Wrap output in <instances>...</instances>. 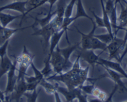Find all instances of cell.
I'll return each instance as SVG.
<instances>
[{
	"instance_id": "17",
	"label": "cell",
	"mask_w": 127,
	"mask_h": 102,
	"mask_svg": "<svg viewBox=\"0 0 127 102\" xmlns=\"http://www.w3.org/2000/svg\"><path fill=\"white\" fill-rule=\"evenodd\" d=\"M21 16L22 15L13 16L3 13V11L0 12V25L3 27H7L11 22L21 17Z\"/></svg>"
},
{
	"instance_id": "21",
	"label": "cell",
	"mask_w": 127,
	"mask_h": 102,
	"mask_svg": "<svg viewBox=\"0 0 127 102\" xmlns=\"http://www.w3.org/2000/svg\"><path fill=\"white\" fill-rule=\"evenodd\" d=\"M120 4L122 8L120 15L118 20H119V25H118V30L124 29L125 27H127V8H125L120 2Z\"/></svg>"
},
{
	"instance_id": "36",
	"label": "cell",
	"mask_w": 127,
	"mask_h": 102,
	"mask_svg": "<svg viewBox=\"0 0 127 102\" xmlns=\"http://www.w3.org/2000/svg\"><path fill=\"white\" fill-rule=\"evenodd\" d=\"M87 95L86 94H83L81 92L77 97L79 102H89L87 98Z\"/></svg>"
},
{
	"instance_id": "34",
	"label": "cell",
	"mask_w": 127,
	"mask_h": 102,
	"mask_svg": "<svg viewBox=\"0 0 127 102\" xmlns=\"http://www.w3.org/2000/svg\"><path fill=\"white\" fill-rule=\"evenodd\" d=\"M38 85H39V81H37L33 83H27V92H32L34 90L37 89Z\"/></svg>"
},
{
	"instance_id": "2",
	"label": "cell",
	"mask_w": 127,
	"mask_h": 102,
	"mask_svg": "<svg viewBox=\"0 0 127 102\" xmlns=\"http://www.w3.org/2000/svg\"><path fill=\"white\" fill-rule=\"evenodd\" d=\"M51 64L53 67V71H54L55 74H60L71 69L74 63L71 61L67 62L65 60L60 52L59 47L57 45L51 55Z\"/></svg>"
},
{
	"instance_id": "32",
	"label": "cell",
	"mask_w": 127,
	"mask_h": 102,
	"mask_svg": "<svg viewBox=\"0 0 127 102\" xmlns=\"http://www.w3.org/2000/svg\"><path fill=\"white\" fill-rule=\"evenodd\" d=\"M115 6V4L114 3V1H113V0H107L106 4L105 5V11L107 14H108V16L110 14L112 11L113 10Z\"/></svg>"
},
{
	"instance_id": "10",
	"label": "cell",
	"mask_w": 127,
	"mask_h": 102,
	"mask_svg": "<svg viewBox=\"0 0 127 102\" xmlns=\"http://www.w3.org/2000/svg\"><path fill=\"white\" fill-rule=\"evenodd\" d=\"M56 86L57 92L65 97L67 102H73L74 100L77 98L78 95L82 92L81 89L79 87L70 90L67 88H66L59 86L57 84H56Z\"/></svg>"
},
{
	"instance_id": "9",
	"label": "cell",
	"mask_w": 127,
	"mask_h": 102,
	"mask_svg": "<svg viewBox=\"0 0 127 102\" xmlns=\"http://www.w3.org/2000/svg\"><path fill=\"white\" fill-rule=\"evenodd\" d=\"M102 66L107 71V72H108L110 77L113 79V81H114L115 84H117L118 85V90L119 91L120 93H125V92H127V88L125 85L123 81H122V78H123L124 77L120 73L111 69L107 68V67L104 66L103 65H102Z\"/></svg>"
},
{
	"instance_id": "16",
	"label": "cell",
	"mask_w": 127,
	"mask_h": 102,
	"mask_svg": "<svg viewBox=\"0 0 127 102\" xmlns=\"http://www.w3.org/2000/svg\"><path fill=\"white\" fill-rule=\"evenodd\" d=\"M79 46V43H77L74 45L69 44L66 48H59V51L61 52V54L62 55V56L64 58L65 60L67 62H69L70 61V57L71 56V54L74 53L75 51H76L77 50L78 47Z\"/></svg>"
},
{
	"instance_id": "1",
	"label": "cell",
	"mask_w": 127,
	"mask_h": 102,
	"mask_svg": "<svg viewBox=\"0 0 127 102\" xmlns=\"http://www.w3.org/2000/svg\"><path fill=\"white\" fill-rule=\"evenodd\" d=\"M80 56L78 55L73 64L72 68L65 72H62L60 74H54L46 78L47 81L61 82L67 86L69 90H74L80 86L83 85L86 81L94 82L95 79H90L88 77L89 66L82 69L80 65Z\"/></svg>"
},
{
	"instance_id": "24",
	"label": "cell",
	"mask_w": 127,
	"mask_h": 102,
	"mask_svg": "<svg viewBox=\"0 0 127 102\" xmlns=\"http://www.w3.org/2000/svg\"><path fill=\"white\" fill-rule=\"evenodd\" d=\"M52 71H53V69H52V68H51V60L46 59V60L44 61V67L41 71V72L43 74L44 77L45 78L48 77L51 74V72H52Z\"/></svg>"
},
{
	"instance_id": "33",
	"label": "cell",
	"mask_w": 127,
	"mask_h": 102,
	"mask_svg": "<svg viewBox=\"0 0 127 102\" xmlns=\"http://www.w3.org/2000/svg\"><path fill=\"white\" fill-rule=\"evenodd\" d=\"M91 12L92 13L93 15H94V17H95V24H97V26L99 27L105 28V24H104V22H103V19L100 17H98L97 14H95V12L93 11H91Z\"/></svg>"
},
{
	"instance_id": "7",
	"label": "cell",
	"mask_w": 127,
	"mask_h": 102,
	"mask_svg": "<svg viewBox=\"0 0 127 102\" xmlns=\"http://www.w3.org/2000/svg\"><path fill=\"white\" fill-rule=\"evenodd\" d=\"M78 55L80 56V59H84L88 64L92 66L93 69L95 67V64H98L100 59V56L95 53L93 50L81 49L78 53Z\"/></svg>"
},
{
	"instance_id": "35",
	"label": "cell",
	"mask_w": 127,
	"mask_h": 102,
	"mask_svg": "<svg viewBox=\"0 0 127 102\" xmlns=\"http://www.w3.org/2000/svg\"><path fill=\"white\" fill-rule=\"evenodd\" d=\"M118 90V85H117V84L115 85V87L114 88H113V90L112 91V92H111V93L110 94V95L108 96V98H107V99L103 101V102H112V97H113V96L114 95L115 93H116V92Z\"/></svg>"
},
{
	"instance_id": "29",
	"label": "cell",
	"mask_w": 127,
	"mask_h": 102,
	"mask_svg": "<svg viewBox=\"0 0 127 102\" xmlns=\"http://www.w3.org/2000/svg\"><path fill=\"white\" fill-rule=\"evenodd\" d=\"M92 95L94 96L96 98H99V99L102 100L103 101L105 100L106 98H107V93L105 92H103L102 90H101L99 88H97V87H95Z\"/></svg>"
},
{
	"instance_id": "14",
	"label": "cell",
	"mask_w": 127,
	"mask_h": 102,
	"mask_svg": "<svg viewBox=\"0 0 127 102\" xmlns=\"http://www.w3.org/2000/svg\"><path fill=\"white\" fill-rule=\"evenodd\" d=\"M56 15V11L52 12L51 13H47L46 16H45L44 17L41 18V19H39V18H35L34 20L35 22L32 25H31V27L34 28L36 26H39L40 28L44 27L46 26L47 25H48L51 21L52 20V19Z\"/></svg>"
},
{
	"instance_id": "25",
	"label": "cell",
	"mask_w": 127,
	"mask_h": 102,
	"mask_svg": "<svg viewBox=\"0 0 127 102\" xmlns=\"http://www.w3.org/2000/svg\"><path fill=\"white\" fill-rule=\"evenodd\" d=\"M95 36L96 38H97L98 39H99L100 40H101L102 42H103V43H106L107 45H108L112 40H113V38H114L115 36L111 35L110 34H108L107 32V34H100V35H95Z\"/></svg>"
},
{
	"instance_id": "27",
	"label": "cell",
	"mask_w": 127,
	"mask_h": 102,
	"mask_svg": "<svg viewBox=\"0 0 127 102\" xmlns=\"http://www.w3.org/2000/svg\"><path fill=\"white\" fill-rule=\"evenodd\" d=\"M39 93L37 92V89H35L32 92H31L30 93H27L26 92L24 95L27 98V102H36Z\"/></svg>"
},
{
	"instance_id": "40",
	"label": "cell",
	"mask_w": 127,
	"mask_h": 102,
	"mask_svg": "<svg viewBox=\"0 0 127 102\" xmlns=\"http://www.w3.org/2000/svg\"><path fill=\"white\" fill-rule=\"evenodd\" d=\"M124 30H125L126 32H125V37L124 38H123V47H124L125 48V44L127 43V27L126 28H124Z\"/></svg>"
},
{
	"instance_id": "38",
	"label": "cell",
	"mask_w": 127,
	"mask_h": 102,
	"mask_svg": "<svg viewBox=\"0 0 127 102\" xmlns=\"http://www.w3.org/2000/svg\"><path fill=\"white\" fill-rule=\"evenodd\" d=\"M127 54V43L125 44V48H124V49H123V53H122V54H121L120 57V58H119V63H122V60H123V59L124 58V57L125 56V55Z\"/></svg>"
},
{
	"instance_id": "42",
	"label": "cell",
	"mask_w": 127,
	"mask_h": 102,
	"mask_svg": "<svg viewBox=\"0 0 127 102\" xmlns=\"http://www.w3.org/2000/svg\"><path fill=\"white\" fill-rule=\"evenodd\" d=\"M0 102H3V101H2L1 100H0Z\"/></svg>"
},
{
	"instance_id": "6",
	"label": "cell",
	"mask_w": 127,
	"mask_h": 102,
	"mask_svg": "<svg viewBox=\"0 0 127 102\" xmlns=\"http://www.w3.org/2000/svg\"><path fill=\"white\" fill-rule=\"evenodd\" d=\"M27 1H16L11 3L0 7V12L4 10H14L19 12L22 14V20L21 23L23 20V18L26 16V13L27 11Z\"/></svg>"
},
{
	"instance_id": "31",
	"label": "cell",
	"mask_w": 127,
	"mask_h": 102,
	"mask_svg": "<svg viewBox=\"0 0 127 102\" xmlns=\"http://www.w3.org/2000/svg\"><path fill=\"white\" fill-rule=\"evenodd\" d=\"M9 43V40H8L0 46V58H3L7 54V50H8Z\"/></svg>"
},
{
	"instance_id": "12",
	"label": "cell",
	"mask_w": 127,
	"mask_h": 102,
	"mask_svg": "<svg viewBox=\"0 0 127 102\" xmlns=\"http://www.w3.org/2000/svg\"><path fill=\"white\" fill-rule=\"evenodd\" d=\"M98 64L110 68L111 69L122 74L125 78L127 79V73L125 71L123 68L121 66L120 63L118 62H114L112 61V60H109V59H105L100 58Z\"/></svg>"
},
{
	"instance_id": "30",
	"label": "cell",
	"mask_w": 127,
	"mask_h": 102,
	"mask_svg": "<svg viewBox=\"0 0 127 102\" xmlns=\"http://www.w3.org/2000/svg\"><path fill=\"white\" fill-rule=\"evenodd\" d=\"M30 65H31V66L32 70H33L34 73V76L36 77V79H37V81H39L40 82V81H41V80H42V79L44 77L43 74H42V72H41V71H39V70L38 69L36 68V66H35V64H34L33 61H32L31 62Z\"/></svg>"
},
{
	"instance_id": "23",
	"label": "cell",
	"mask_w": 127,
	"mask_h": 102,
	"mask_svg": "<svg viewBox=\"0 0 127 102\" xmlns=\"http://www.w3.org/2000/svg\"><path fill=\"white\" fill-rule=\"evenodd\" d=\"M76 2L77 0H70V3L67 4L65 14H64V18H70L72 17L73 10H74V8L76 4Z\"/></svg>"
},
{
	"instance_id": "3",
	"label": "cell",
	"mask_w": 127,
	"mask_h": 102,
	"mask_svg": "<svg viewBox=\"0 0 127 102\" xmlns=\"http://www.w3.org/2000/svg\"><path fill=\"white\" fill-rule=\"evenodd\" d=\"M123 39L118 38L117 36H115L113 40L107 45V50L108 51L109 56L108 59L111 60L112 59H115L117 62L119 63V58L118 56L122 50H123Z\"/></svg>"
},
{
	"instance_id": "26",
	"label": "cell",
	"mask_w": 127,
	"mask_h": 102,
	"mask_svg": "<svg viewBox=\"0 0 127 102\" xmlns=\"http://www.w3.org/2000/svg\"><path fill=\"white\" fill-rule=\"evenodd\" d=\"M27 1V6H29V8H27V11L26 13V16L29 13L33 11L34 9H36L37 8V5L41 3L42 0H26Z\"/></svg>"
},
{
	"instance_id": "44",
	"label": "cell",
	"mask_w": 127,
	"mask_h": 102,
	"mask_svg": "<svg viewBox=\"0 0 127 102\" xmlns=\"http://www.w3.org/2000/svg\"></svg>"
},
{
	"instance_id": "20",
	"label": "cell",
	"mask_w": 127,
	"mask_h": 102,
	"mask_svg": "<svg viewBox=\"0 0 127 102\" xmlns=\"http://www.w3.org/2000/svg\"><path fill=\"white\" fill-rule=\"evenodd\" d=\"M107 45L106 43H103L99 39L94 36L92 39L91 42H90V49L93 50H102V53L103 51H105L107 50Z\"/></svg>"
},
{
	"instance_id": "5",
	"label": "cell",
	"mask_w": 127,
	"mask_h": 102,
	"mask_svg": "<svg viewBox=\"0 0 127 102\" xmlns=\"http://www.w3.org/2000/svg\"><path fill=\"white\" fill-rule=\"evenodd\" d=\"M56 30L53 29L51 24H49L46 26L44 27L40 28L39 29H37L36 31H35L33 34H32V35H37L41 36L43 38L44 44V51L46 50V48H47L48 45H49L50 40L52 37V35L56 32Z\"/></svg>"
},
{
	"instance_id": "22",
	"label": "cell",
	"mask_w": 127,
	"mask_h": 102,
	"mask_svg": "<svg viewBox=\"0 0 127 102\" xmlns=\"http://www.w3.org/2000/svg\"><path fill=\"white\" fill-rule=\"evenodd\" d=\"M39 85L44 88L46 92L49 94H54L55 92L57 91L56 84L53 85L49 82L45 77H44L42 80L40 81Z\"/></svg>"
},
{
	"instance_id": "8",
	"label": "cell",
	"mask_w": 127,
	"mask_h": 102,
	"mask_svg": "<svg viewBox=\"0 0 127 102\" xmlns=\"http://www.w3.org/2000/svg\"><path fill=\"white\" fill-rule=\"evenodd\" d=\"M92 29L88 34H84L77 27H75L77 32L81 35V42H80V43H81L82 49L90 50V42H91L92 38L95 35V30L97 27V24H95V22L93 21L92 22Z\"/></svg>"
},
{
	"instance_id": "43",
	"label": "cell",
	"mask_w": 127,
	"mask_h": 102,
	"mask_svg": "<svg viewBox=\"0 0 127 102\" xmlns=\"http://www.w3.org/2000/svg\"></svg>"
},
{
	"instance_id": "41",
	"label": "cell",
	"mask_w": 127,
	"mask_h": 102,
	"mask_svg": "<svg viewBox=\"0 0 127 102\" xmlns=\"http://www.w3.org/2000/svg\"><path fill=\"white\" fill-rule=\"evenodd\" d=\"M89 102H103V100H102L99 99L98 98H94V99H90L88 100Z\"/></svg>"
},
{
	"instance_id": "11",
	"label": "cell",
	"mask_w": 127,
	"mask_h": 102,
	"mask_svg": "<svg viewBox=\"0 0 127 102\" xmlns=\"http://www.w3.org/2000/svg\"><path fill=\"white\" fill-rule=\"evenodd\" d=\"M27 92V82H26L25 78L18 80L16 84L15 88L12 93L13 98L16 102H19L22 96Z\"/></svg>"
},
{
	"instance_id": "13",
	"label": "cell",
	"mask_w": 127,
	"mask_h": 102,
	"mask_svg": "<svg viewBox=\"0 0 127 102\" xmlns=\"http://www.w3.org/2000/svg\"><path fill=\"white\" fill-rule=\"evenodd\" d=\"M64 33H65V30H63V29H61V30H59V31L56 32L52 35L49 42V54L46 59L51 60V55H52L54 51L56 50L57 46L59 45V43L60 40H61V38L62 37V36H63Z\"/></svg>"
},
{
	"instance_id": "19",
	"label": "cell",
	"mask_w": 127,
	"mask_h": 102,
	"mask_svg": "<svg viewBox=\"0 0 127 102\" xmlns=\"http://www.w3.org/2000/svg\"><path fill=\"white\" fill-rule=\"evenodd\" d=\"M75 4L77 6L76 14H75V16H74L75 20L80 17H86L87 19H90L91 22L94 21L92 18L89 16V15H87V14L86 11H85V9L84 8V5H83L82 0H77L76 4Z\"/></svg>"
},
{
	"instance_id": "28",
	"label": "cell",
	"mask_w": 127,
	"mask_h": 102,
	"mask_svg": "<svg viewBox=\"0 0 127 102\" xmlns=\"http://www.w3.org/2000/svg\"><path fill=\"white\" fill-rule=\"evenodd\" d=\"M95 87L94 83H92L90 85H83L80 86L79 88L81 89L82 92H84V93L88 95H92Z\"/></svg>"
},
{
	"instance_id": "39",
	"label": "cell",
	"mask_w": 127,
	"mask_h": 102,
	"mask_svg": "<svg viewBox=\"0 0 127 102\" xmlns=\"http://www.w3.org/2000/svg\"><path fill=\"white\" fill-rule=\"evenodd\" d=\"M54 96H55V99H56V102H62L61 101V98H60L59 94V92L57 91H56L54 93Z\"/></svg>"
},
{
	"instance_id": "37",
	"label": "cell",
	"mask_w": 127,
	"mask_h": 102,
	"mask_svg": "<svg viewBox=\"0 0 127 102\" xmlns=\"http://www.w3.org/2000/svg\"><path fill=\"white\" fill-rule=\"evenodd\" d=\"M25 80H26V82L28 84L33 83V82L39 81H37V79H36V77H35V76L34 77V76H25Z\"/></svg>"
},
{
	"instance_id": "15",
	"label": "cell",
	"mask_w": 127,
	"mask_h": 102,
	"mask_svg": "<svg viewBox=\"0 0 127 102\" xmlns=\"http://www.w3.org/2000/svg\"><path fill=\"white\" fill-rule=\"evenodd\" d=\"M11 60L8 54L4 56L3 58H1V61H0V79H1L4 75L7 74L9 69L11 68L13 65Z\"/></svg>"
},
{
	"instance_id": "18",
	"label": "cell",
	"mask_w": 127,
	"mask_h": 102,
	"mask_svg": "<svg viewBox=\"0 0 127 102\" xmlns=\"http://www.w3.org/2000/svg\"><path fill=\"white\" fill-rule=\"evenodd\" d=\"M100 1L101 3V6H102V14H103V17H102V19H103V22L105 24V27L106 30H107V32L108 34H110L111 35L115 36L113 35V30H112V26H111V23L110 20L109 16L107 14V12L105 11V5L103 4V0H100Z\"/></svg>"
},
{
	"instance_id": "4",
	"label": "cell",
	"mask_w": 127,
	"mask_h": 102,
	"mask_svg": "<svg viewBox=\"0 0 127 102\" xmlns=\"http://www.w3.org/2000/svg\"><path fill=\"white\" fill-rule=\"evenodd\" d=\"M18 65V61L15 58L14 62L13 63L11 68L7 73L8 75V82H7L6 88L4 93L6 95H11L13 93L15 88L16 84L17 82V78L18 76L16 75V67Z\"/></svg>"
}]
</instances>
